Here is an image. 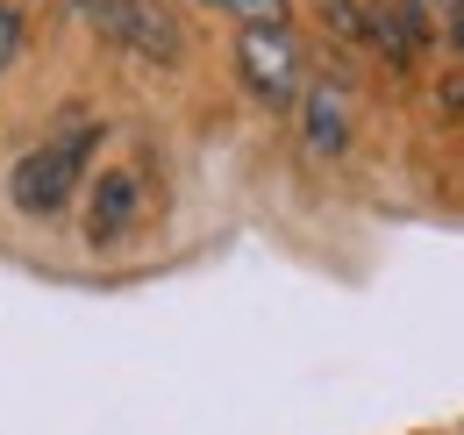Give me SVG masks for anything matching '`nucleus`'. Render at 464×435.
Returning a JSON list of instances; mask_svg holds the SVG:
<instances>
[{"label": "nucleus", "instance_id": "nucleus-1", "mask_svg": "<svg viewBox=\"0 0 464 435\" xmlns=\"http://www.w3.org/2000/svg\"><path fill=\"white\" fill-rule=\"evenodd\" d=\"M101 150V129L93 121H72L58 136H44L36 150H22L14 171H7V200H14V215L29 221H58L79 193H86V164Z\"/></svg>", "mask_w": 464, "mask_h": 435}, {"label": "nucleus", "instance_id": "nucleus-2", "mask_svg": "<svg viewBox=\"0 0 464 435\" xmlns=\"http://www.w3.org/2000/svg\"><path fill=\"white\" fill-rule=\"evenodd\" d=\"M236 79L257 108H293L300 86H307L300 36L293 29H236Z\"/></svg>", "mask_w": 464, "mask_h": 435}, {"label": "nucleus", "instance_id": "nucleus-3", "mask_svg": "<svg viewBox=\"0 0 464 435\" xmlns=\"http://www.w3.org/2000/svg\"><path fill=\"white\" fill-rule=\"evenodd\" d=\"M93 22H101V36H108V44L136 51L143 64H179V51H186L179 14L165 7V0H108Z\"/></svg>", "mask_w": 464, "mask_h": 435}, {"label": "nucleus", "instance_id": "nucleus-4", "mask_svg": "<svg viewBox=\"0 0 464 435\" xmlns=\"http://www.w3.org/2000/svg\"><path fill=\"white\" fill-rule=\"evenodd\" d=\"M86 243L93 250H115L121 236L143 221V179L136 171H101V179H86Z\"/></svg>", "mask_w": 464, "mask_h": 435}, {"label": "nucleus", "instance_id": "nucleus-5", "mask_svg": "<svg viewBox=\"0 0 464 435\" xmlns=\"http://www.w3.org/2000/svg\"><path fill=\"white\" fill-rule=\"evenodd\" d=\"M300 143H307V158H343L350 150V86L343 79H307L300 86Z\"/></svg>", "mask_w": 464, "mask_h": 435}, {"label": "nucleus", "instance_id": "nucleus-6", "mask_svg": "<svg viewBox=\"0 0 464 435\" xmlns=\"http://www.w3.org/2000/svg\"><path fill=\"white\" fill-rule=\"evenodd\" d=\"M364 36L379 44L386 57H414L421 51V36H429V22H421V0H372L364 7Z\"/></svg>", "mask_w": 464, "mask_h": 435}, {"label": "nucleus", "instance_id": "nucleus-7", "mask_svg": "<svg viewBox=\"0 0 464 435\" xmlns=\"http://www.w3.org/2000/svg\"><path fill=\"white\" fill-rule=\"evenodd\" d=\"M200 7H222V14H236L243 29H293L286 0H200Z\"/></svg>", "mask_w": 464, "mask_h": 435}, {"label": "nucleus", "instance_id": "nucleus-8", "mask_svg": "<svg viewBox=\"0 0 464 435\" xmlns=\"http://www.w3.org/2000/svg\"><path fill=\"white\" fill-rule=\"evenodd\" d=\"M22 44H29V14H22V7H7V0H0V72H7V64H14V57H22Z\"/></svg>", "mask_w": 464, "mask_h": 435}, {"label": "nucleus", "instance_id": "nucleus-9", "mask_svg": "<svg viewBox=\"0 0 464 435\" xmlns=\"http://www.w3.org/2000/svg\"><path fill=\"white\" fill-rule=\"evenodd\" d=\"M314 7L329 14V29H336V36H364V7H357V0H314Z\"/></svg>", "mask_w": 464, "mask_h": 435}, {"label": "nucleus", "instance_id": "nucleus-10", "mask_svg": "<svg viewBox=\"0 0 464 435\" xmlns=\"http://www.w3.org/2000/svg\"><path fill=\"white\" fill-rule=\"evenodd\" d=\"M436 108H443V114H464V72H450V86H436Z\"/></svg>", "mask_w": 464, "mask_h": 435}, {"label": "nucleus", "instance_id": "nucleus-11", "mask_svg": "<svg viewBox=\"0 0 464 435\" xmlns=\"http://www.w3.org/2000/svg\"><path fill=\"white\" fill-rule=\"evenodd\" d=\"M443 36H450V51L464 57V0H458V7H450V14H443Z\"/></svg>", "mask_w": 464, "mask_h": 435}, {"label": "nucleus", "instance_id": "nucleus-12", "mask_svg": "<svg viewBox=\"0 0 464 435\" xmlns=\"http://www.w3.org/2000/svg\"><path fill=\"white\" fill-rule=\"evenodd\" d=\"M72 7H86V14H101V7H108V0H72Z\"/></svg>", "mask_w": 464, "mask_h": 435}, {"label": "nucleus", "instance_id": "nucleus-13", "mask_svg": "<svg viewBox=\"0 0 464 435\" xmlns=\"http://www.w3.org/2000/svg\"><path fill=\"white\" fill-rule=\"evenodd\" d=\"M443 7H458V0H443Z\"/></svg>", "mask_w": 464, "mask_h": 435}]
</instances>
